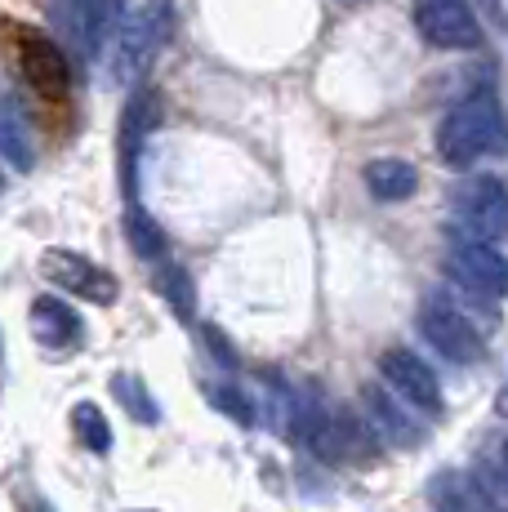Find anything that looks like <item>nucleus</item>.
Wrapping results in <instances>:
<instances>
[{"label": "nucleus", "instance_id": "obj_8", "mask_svg": "<svg viewBox=\"0 0 508 512\" xmlns=\"http://www.w3.org/2000/svg\"><path fill=\"white\" fill-rule=\"evenodd\" d=\"M379 379L406 401V406L424 410V415H437L442 410V383L428 370V361L410 348H388L379 352Z\"/></svg>", "mask_w": 508, "mask_h": 512}, {"label": "nucleus", "instance_id": "obj_7", "mask_svg": "<svg viewBox=\"0 0 508 512\" xmlns=\"http://www.w3.org/2000/svg\"><path fill=\"white\" fill-rule=\"evenodd\" d=\"M415 27L428 45L437 49H477L482 45V23H477L468 0H415Z\"/></svg>", "mask_w": 508, "mask_h": 512}, {"label": "nucleus", "instance_id": "obj_5", "mask_svg": "<svg viewBox=\"0 0 508 512\" xmlns=\"http://www.w3.org/2000/svg\"><path fill=\"white\" fill-rule=\"evenodd\" d=\"M446 277L455 285H464L468 294H477V299H504L508 294V259L491 241L464 236V241H455L451 250H446Z\"/></svg>", "mask_w": 508, "mask_h": 512}, {"label": "nucleus", "instance_id": "obj_3", "mask_svg": "<svg viewBox=\"0 0 508 512\" xmlns=\"http://www.w3.org/2000/svg\"><path fill=\"white\" fill-rule=\"evenodd\" d=\"M455 223L473 241H500L508 236V187L495 174H473L451 192Z\"/></svg>", "mask_w": 508, "mask_h": 512}, {"label": "nucleus", "instance_id": "obj_21", "mask_svg": "<svg viewBox=\"0 0 508 512\" xmlns=\"http://www.w3.org/2000/svg\"><path fill=\"white\" fill-rule=\"evenodd\" d=\"M112 392H116V401H121L125 410L134 415V423H161V406L152 401V392H148V383L139 379V374H112Z\"/></svg>", "mask_w": 508, "mask_h": 512}, {"label": "nucleus", "instance_id": "obj_24", "mask_svg": "<svg viewBox=\"0 0 508 512\" xmlns=\"http://www.w3.org/2000/svg\"><path fill=\"white\" fill-rule=\"evenodd\" d=\"M500 477L508 481V441H504V446H500Z\"/></svg>", "mask_w": 508, "mask_h": 512}, {"label": "nucleus", "instance_id": "obj_9", "mask_svg": "<svg viewBox=\"0 0 508 512\" xmlns=\"http://www.w3.org/2000/svg\"><path fill=\"white\" fill-rule=\"evenodd\" d=\"M161 125V94L152 85H134L130 103L121 116V134H116V156H121V187L134 201V170H139V152L148 143V134Z\"/></svg>", "mask_w": 508, "mask_h": 512}, {"label": "nucleus", "instance_id": "obj_14", "mask_svg": "<svg viewBox=\"0 0 508 512\" xmlns=\"http://www.w3.org/2000/svg\"><path fill=\"white\" fill-rule=\"evenodd\" d=\"M366 187H370V196L375 201H388V205H397V201H410L415 196V187H419V170L410 161H402V156H375V161L366 165Z\"/></svg>", "mask_w": 508, "mask_h": 512}, {"label": "nucleus", "instance_id": "obj_20", "mask_svg": "<svg viewBox=\"0 0 508 512\" xmlns=\"http://www.w3.org/2000/svg\"><path fill=\"white\" fill-rule=\"evenodd\" d=\"M72 428H76V437H81V446L94 450V455H107V450H112V423H107V415L99 410V401H76Z\"/></svg>", "mask_w": 508, "mask_h": 512}, {"label": "nucleus", "instance_id": "obj_22", "mask_svg": "<svg viewBox=\"0 0 508 512\" xmlns=\"http://www.w3.org/2000/svg\"><path fill=\"white\" fill-rule=\"evenodd\" d=\"M205 343H210V348H214V361H219V366H241V361H237V352H232V343L223 339V334L214 330V326H205Z\"/></svg>", "mask_w": 508, "mask_h": 512}, {"label": "nucleus", "instance_id": "obj_15", "mask_svg": "<svg viewBox=\"0 0 508 512\" xmlns=\"http://www.w3.org/2000/svg\"><path fill=\"white\" fill-rule=\"evenodd\" d=\"M428 499H433L437 512H491L482 504V495H477L473 477H464V472H455V468L433 472V481H428Z\"/></svg>", "mask_w": 508, "mask_h": 512}, {"label": "nucleus", "instance_id": "obj_12", "mask_svg": "<svg viewBox=\"0 0 508 512\" xmlns=\"http://www.w3.org/2000/svg\"><path fill=\"white\" fill-rule=\"evenodd\" d=\"M125 5H130V0H81L72 32H76V41H81L85 54L99 58V54H103V45L112 41L116 32H121Z\"/></svg>", "mask_w": 508, "mask_h": 512}, {"label": "nucleus", "instance_id": "obj_18", "mask_svg": "<svg viewBox=\"0 0 508 512\" xmlns=\"http://www.w3.org/2000/svg\"><path fill=\"white\" fill-rule=\"evenodd\" d=\"M156 290H161V299L170 303V312L179 321L197 317V285H192L188 268H179V263H165V268L156 272Z\"/></svg>", "mask_w": 508, "mask_h": 512}, {"label": "nucleus", "instance_id": "obj_16", "mask_svg": "<svg viewBox=\"0 0 508 512\" xmlns=\"http://www.w3.org/2000/svg\"><path fill=\"white\" fill-rule=\"evenodd\" d=\"M0 161H5L9 170H18V174H27L36 165L32 139H27V125H23V116H18L9 103H0Z\"/></svg>", "mask_w": 508, "mask_h": 512}, {"label": "nucleus", "instance_id": "obj_17", "mask_svg": "<svg viewBox=\"0 0 508 512\" xmlns=\"http://www.w3.org/2000/svg\"><path fill=\"white\" fill-rule=\"evenodd\" d=\"M125 241H130V250L139 254V259H165V232H161V223L152 219L143 205H134L130 201V210H125Z\"/></svg>", "mask_w": 508, "mask_h": 512}, {"label": "nucleus", "instance_id": "obj_25", "mask_svg": "<svg viewBox=\"0 0 508 512\" xmlns=\"http://www.w3.org/2000/svg\"><path fill=\"white\" fill-rule=\"evenodd\" d=\"M344 5H366V0H344Z\"/></svg>", "mask_w": 508, "mask_h": 512}, {"label": "nucleus", "instance_id": "obj_23", "mask_svg": "<svg viewBox=\"0 0 508 512\" xmlns=\"http://www.w3.org/2000/svg\"><path fill=\"white\" fill-rule=\"evenodd\" d=\"M495 410H500V415L508 419V383H504V388H500V397H495Z\"/></svg>", "mask_w": 508, "mask_h": 512}, {"label": "nucleus", "instance_id": "obj_19", "mask_svg": "<svg viewBox=\"0 0 508 512\" xmlns=\"http://www.w3.org/2000/svg\"><path fill=\"white\" fill-rule=\"evenodd\" d=\"M205 401H210L219 415H228L232 423H241V428L259 423V406H254V397L241 383H205Z\"/></svg>", "mask_w": 508, "mask_h": 512}, {"label": "nucleus", "instance_id": "obj_10", "mask_svg": "<svg viewBox=\"0 0 508 512\" xmlns=\"http://www.w3.org/2000/svg\"><path fill=\"white\" fill-rule=\"evenodd\" d=\"M361 401H366L370 428H375L384 441H393L397 450H415L419 441H424V428L415 423V415L402 406V397H397L393 388H384V383H366V388H361Z\"/></svg>", "mask_w": 508, "mask_h": 512}, {"label": "nucleus", "instance_id": "obj_11", "mask_svg": "<svg viewBox=\"0 0 508 512\" xmlns=\"http://www.w3.org/2000/svg\"><path fill=\"white\" fill-rule=\"evenodd\" d=\"M23 72H27V81H32L45 98L67 94V58H63V49H58L50 36H41V32L27 36V45H23Z\"/></svg>", "mask_w": 508, "mask_h": 512}, {"label": "nucleus", "instance_id": "obj_13", "mask_svg": "<svg viewBox=\"0 0 508 512\" xmlns=\"http://www.w3.org/2000/svg\"><path fill=\"white\" fill-rule=\"evenodd\" d=\"M32 330H36V339H41L45 348H54V352L58 348H76V343H81V317H76L63 299H54V294L32 299Z\"/></svg>", "mask_w": 508, "mask_h": 512}, {"label": "nucleus", "instance_id": "obj_4", "mask_svg": "<svg viewBox=\"0 0 508 512\" xmlns=\"http://www.w3.org/2000/svg\"><path fill=\"white\" fill-rule=\"evenodd\" d=\"M419 334L433 343V352H442V357L455 361V366H477L482 352H486L477 326L455 308L451 299H442V294L424 299V308H419Z\"/></svg>", "mask_w": 508, "mask_h": 512}, {"label": "nucleus", "instance_id": "obj_2", "mask_svg": "<svg viewBox=\"0 0 508 512\" xmlns=\"http://www.w3.org/2000/svg\"><path fill=\"white\" fill-rule=\"evenodd\" d=\"M170 27H174V5L170 0H148L130 23L116 32L112 54H107V81L116 90H134L143 85L148 67L156 63V54L170 41Z\"/></svg>", "mask_w": 508, "mask_h": 512}, {"label": "nucleus", "instance_id": "obj_1", "mask_svg": "<svg viewBox=\"0 0 508 512\" xmlns=\"http://www.w3.org/2000/svg\"><path fill=\"white\" fill-rule=\"evenodd\" d=\"M508 152V116L500 107V98L491 90L464 98L437 125V156H442L451 170H468L482 156Z\"/></svg>", "mask_w": 508, "mask_h": 512}, {"label": "nucleus", "instance_id": "obj_26", "mask_svg": "<svg viewBox=\"0 0 508 512\" xmlns=\"http://www.w3.org/2000/svg\"><path fill=\"white\" fill-rule=\"evenodd\" d=\"M0 192H5V174H0Z\"/></svg>", "mask_w": 508, "mask_h": 512}, {"label": "nucleus", "instance_id": "obj_6", "mask_svg": "<svg viewBox=\"0 0 508 512\" xmlns=\"http://www.w3.org/2000/svg\"><path fill=\"white\" fill-rule=\"evenodd\" d=\"M41 277L50 285H58L63 294H76V299L99 303V308L116 303V294H121V285H116L112 272L99 268V263H90L76 250H45L41 254Z\"/></svg>", "mask_w": 508, "mask_h": 512}]
</instances>
